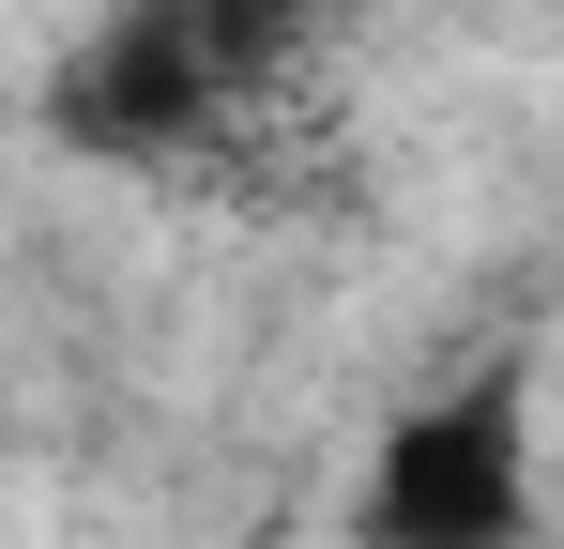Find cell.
<instances>
[{"mask_svg": "<svg viewBox=\"0 0 564 549\" xmlns=\"http://www.w3.org/2000/svg\"><path fill=\"white\" fill-rule=\"evenodd\" d=\"M367 549H534V397L473 366L367 458Z\"/></svg>", "mask_w": 564, "mask_h": 549, "instance_id": "obj_1", "label": "cell"}, {"mask_svg": "<svg viewBox=\"0 0 564 549\" xmlns=\"http://www.w3.org/2000/svg\"><path fill=\"white\" fill-rule=\"evenodd\" d=\"M229 107H245V77L214 62V15H198V0H122V15H93V46L46 92V122H62L77 153H184Z\"/></svg>", "mask_w": 564, "mask_h": 549, "instance_id": "obj_2", "label": "cell"}, {"mask_svg": "<svg viewBox=\"0 0 564 549\" xmlns=\"http://www.w3.org/2000/svg\"><path fill=\"white\" fill-rule=\"evenodd\" d=\"M198 15H214V62H229L245 92H260V77L290 62V46L321 31V0H198Z\"/></svg>", "mask_w": 564, "mask_h": 549, "instance_id": "obj_3", "label": "cell"}]
</instances>
